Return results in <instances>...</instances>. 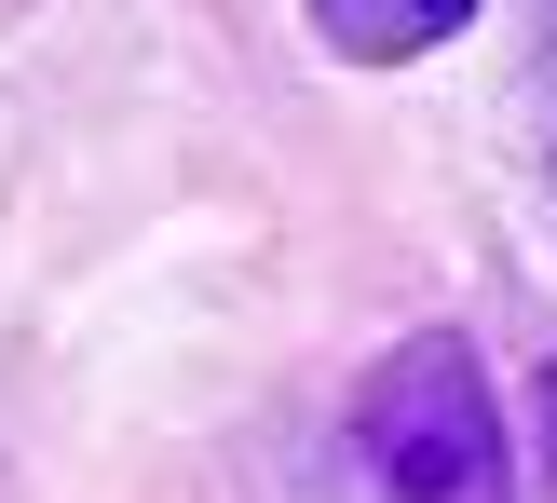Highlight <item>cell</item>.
Here are the masks:
<instances>
[{
    "label": "cell",
    "instance_id": "277c9868",
    "mask_svg": "<svg viewBox=\"0 0 557 503\" xmlns=\"http://www.w3.org/2000/svg\"><path fill=\"white\" fill-rule=\"evenodd\" d=\"M531 463H544V503H557V354H544V435H531Z\"/></svg>",
    "mask_w": 557,
    "mask_h": 503
},
{
    "label": "cell",
    "instance_id": "7a4b0ae2",
    "mask_svg": "<svg viewBox=\"0 0 557 503\" xmlns=\"http://www.w3.org/2000/svg\"><path fill=\"white\" fill-rule=\"evenodd\" d=\"M299 14H313V41L354 54V69H408V54L462 41V27H476V0H299Z\"/></svg>",
    "mask_w": 557,
    "mask_h": 503
},
{
    "label": "cell",
    "instance_id": "6da1fadb",
    "mask_svg": "<svg viewBox=\"0 0 557 503\" xmlns=\"http://www.w3.org/2000/svg\"><path fill=\"white\" fill-rule=\"evenodd\" d=\"M354 450H368L381 503H517V450H504V408H490L476 354L449 327L395 341L354 395Z\"/></svg>",
    "mask_w": 557,
    "mask_h": 503
},
{
    "label": "cell",
    "instance_id": "5b68a950",
    "mask_svg": "<svg viewBox=\"0 0 557 503\" xmlns=\"http://www.w3.org/2000/svg\"><path fill=\"white\" fill-rule=\"evenodd\" d=\"M531 14H544V27H557V0H531Z\"/></svg>",
    "mask_w": 557,
    "mask_h": 503
},
{
    "label": "cell",
    "instance_id": "3957f363",
    "mask_svg": "<svg viewBox=\"0 0 557 503\" xmlns=\"http://www.w3.org/2000/svg\"><path fill=\"white\" fill-rule=\"evenodd\" d=\"M531 123H544V177H557V27H544V54H531Z\"/></svg>",
    "mask_w": 557,
    "mask_h": 503
}]
</instances>
